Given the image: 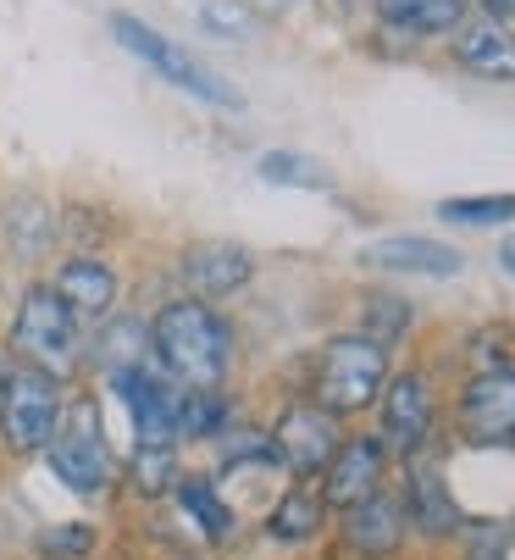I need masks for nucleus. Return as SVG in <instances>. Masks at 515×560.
Wrapping results in <instances>:
<instances>
[{"mask_svg": "<svg viewBox=\"0 0 515 560\" xmlns=\"http://www.w3.org/2000/svg\"><path fill=\"white\" fill-rule=\"evenodd\" d=\"M150 350L178 388H222L233 366V328L206 300H172L150 323Z\"/></svg>", "mask_w": 515, "mask_h": 560, "instance_id": "nucleus-1", "label": "nucleus"}, {"mask_svg": "<svg viewBox=\"0 0 515 560\" xmlns=\"http://www.w3.org/2000/svg\"><path fill=\"white\" fill-rule=\"evenodd\" d=\"M12 350L23 355V366L45 372V377H72L83 361V334H78V316L61 305V294L50 283H34L12 316Z\"/></svg>", "mask_w": 515, "mask_h": 560, "instance_id": "nucleus-2", "label": "nucleus"}, {"mask_svg": "<svg viewBox=\"0 0 515 560\" xmlns=\"http://www.w3.org/2000/svg\"><path fill=\"white\" fill-rule=\"evenodd\" d=\"M388 383V350L372 345L366 334H343L321 350L316 361V406L332 417H355L366 406H377V394Z\"/></svg>", "mask_w": 515, "mask_h": 560, "instance_id": "nucleus-3", "label": "nucleus"}, {"mask_svg": "<svg viewBox=\"0 0 515 560\" xmlns=\"http://www.w3.org/2000/svg\"><path fill=\"white\" fill-rule=\"evenodd\" d=\"M56 428H61V383L34 366L7 372V388H0V439H7V450L45 455Z\"/></svg>", "mask_w": 515, "mask_h": 560, "instance_id": "nucleus-4", "label": "nucleus"}, {"mask_svg": "<svg viewBox=\"0 0 515 560\" xmlns=\"http://www.w3.org/2000/svg\"><path fill=\"white\" fill-rule=\"evenodd\" d=\"M112 34H117V45L122 50H133L144 67H155L166 84H178V90H189L195 101H211V106H244V95L227 84V78H216L206 61H195L184 45H172V39H161L150 23H139V18H128V12H117L112 18Z\"/></svg>", "mask_w": 515, "mask_h": 560, "instance_id": "nucleus-5", "label": "nucleus"}, {"mask_svg": "<svg viewBox=\"0 0 515 560\" xmlns=\"http://www.w3.org/2000/svg\"><path fill=\"white\" fill-rule=\"evenodd\" d=\"M50 471H56V483L72 489V494H106L117 483V455L101 433V417L83 406L67 428H56L50 450H45Z\"/></svg>", "mask_w": 515, "mask_h": 560, "instance_id": "nucleus-6", "label": "nucleus"}, {"mask_svg": "<svg viewBox=\"0 0 515 560\" xmlns=\"http://www.w3.org/2000/svg\"><path fill=\"white\" fill-rule=\"evenodd\" d=\"M460 433L482 450H515V366H488L460 388Z\"/></svg>", "mask_w": 515, "mask_h": 560, "instance_id": "nucleus-7", "label": "nucleus"}, {"mask_svg": "<svg viewBox=\"0 0 515 560\" xmlns=\"http://www.w3.org/2000/svg\"><path fill=\"white\" fill-rule=\"evenodd\" d=\"M112 388L128 406V422H133L139 444H178V388H172V377L155 361L112 372Z\"/></svg>", "mask_w": 515, "mask_h": 560, "instance_id": "nucleus-8", "label": "nucleus"}, {"mask_svg": "<svg viewBox=\"0 0 515 560\" xmlns=\"http://www.w3.org/2000/svg\"><path fill=\"white\" fill-rule=\"evenodd\" d=\"M338 444H343L338 417L321 411L316 399H305V406H289V411L278 417V428H272V450H278V460H283L294 477L327 471V460L338 455Z\"/></svg>", "mask_w": 515, "mask_h": 560, "instance_id": "nucleus-9", "label": "nucleus"}, {"mask_svg": "<svg viewBox=\"0 0 515 560\" xmlns=\"http://www.w3.org/2000/svg\"><path fill=\"white\" fill-rule=\"evenodd\" d=\"M383 471H388V450H383L377 433L343 439L338 455H332L327 471H321V500H327V511H355V505H366L372 494H383Z\"/></svg>", "mask_w": 515, "mask_h": 560, "instance_id": "nucleus-10", "label": "nucleus"}, {"mask_svg": "<svg viewBox=\"0 0 515 560\" xmlns=\"http://www.w3.org/2000/svg\"><path fill=\"white\" fill-rule=\"evenodd\" d=\"M377 406H383V450L394 455H415L426 450V439H433V388H426L421 372H399L383 383L377 394Z\"/></svg>", "mask_w": 515, "mask_h": 560, "instance_id": "nucleus-11", "label": "nucleus"}, {"mask_svg": "<svg viewBox=\"0 0 515 560\" xmlns=\"http://www.w3.org/2000/svg\"><path fill=\"white\" fill-rule=\"evenodd\" d=\"M399 505H405V522L421 527L426 538H449L460 527V505H455V494L444 483V466L426 450L405 455V500Z\"/></svg>", "mask_w": 515, "mask_h": 560, "instance_id": "nucleus-12", "label": "nucleus"}, {"mask_svg": "<svg viewBox=\"0 0 515 560\" xmlns=\"http://www.w3.org/2000/svg\"><path fill=\"white\" fill-rule=\"evenodd\" d=\"M178 272L189 283V300H227L255 278V256L233 245V238H200V245L184 250Z\"/></svg>", "mask_w": 515, "mask_h": 560, "instance_id": "nucleus-13", "label": "nucleus"}, {"mask_svg": "<svg viewBox=\"0 0 515 560\" xmlns=\"http://www.w3.org/2000/svg\"><path fill=\"white\" fill-rule=\"evenodd\" d=\"M361 261L377 272H410V278H460V267H466V256L455 245H438L426 233H388L361 250Z\"/></svg>", "mask_w": 515, "mask_h": 560, "instance_id": "nucleus-14", "label": "nucleus"}, {"mask_svg": "<svg viewBox=\"0 0 515 560\" xmlns=\"http://www.w3.org/2000/svg\"><path fill=\"white\" fill-rule=\"evenodd\" d=\"M50 289L61 294V305L78 316V323H90V328L112 323V305H117V272H112L101 256H72V261H61V272H56V283H50Z\"/></svg>", "mask_w": 515, "mask_h": 560, "instance_id": "nucleus-15", "label": "nucleus"}, {"mask_svg": "<svg viewBox=\"0 0 515 560\" xmlns=\"http://www.w3.org/2000/svg\"><path fill=\"white\" fill-rule=\"evenodd\" d=\"M405 505L388 500V494H372L366 505L343 511V538H350L361 555H394L405 544Z\"/></svg>", "mask_w": 515, "mask_h": 560, "instance_id": "nucleus-16", "label": "nucleus"}, {"mask_svg": "<svg viewBox=\"0 0 515 560\" xmlns=\"http://www.w3.org/2000/svg\"><path fill=\"white\" fill-rule=\"evenodd\" d=\"M455 61L466 72H482V78H515V39L493 18L460 23L455 28Z\"/></svg>", "mask_w": 515, "mask_h": 560, "instance_id": "nucleus-17", "label": "nucleus"}, {"mask_svg": "<svg viewBox=\"0 0 515 560\" xmlns=\"http://www.w3.org/2000/svg\"><path fill=\"white\" fill-rule=\"evenodd\" d=\"M377 18L394 34L433 39V34H455L466 23V0H377Z\"/></svg>", "mask_w": 515, "mask_h": 560, "instance_id": "nucleus-18", "label": "nucleus"}, {"mask_svg": "<svg viewBox=\"0 0 515 560\" xmlns=\"http://www.w3.org/2000/svg\"><path fill=\"white\" fill-rule=\"evenodd\" d=\"M172 500H178V505L200 522V533H206L211 544H227V538L238 533L233 505L216 494V483H211V477H200V471H184V477H178V489H172Z\"/></svg>", "mask_w": 515, "mask_h": 560, "instance_id": "nucleus-19", "label": "nucleus"}, {"mask_svg": "<svg viewBox=\"0 0 515 560\" xmlns=\"http://www.w3.org/2000/svg\"><path fill=\"white\" fill-rule=\"evenodd\" d=\"M321 522H327V500H321V489H311V483H294L278 505H272V516H267V533L278 538V544H311L316 533H321Z\"/></svg>", "mask_w": 515, "mask_h": 560, "instance_id": "nucleus-20", "label": "nucleus"}, {"mask_svg": "<svg viewBox=\"0 0 515 560\" xmlns=\"http://www.w3.org/2000/svg\"><path fill=\"white\" fill-rule=\"evenodd\" d=\"M178 477H184L178 444H133V455H128V489L139 500H166L172 489H178Z\"/></svg>", "mask_w": 515, "mask_h": 560, "instance_id": "nucleus-21", "label": "nucleus"}, {"mask_svg": "<svg viewBox=\"0 0 515 560\" xmlns=\"http://www.w3.org/2000/svg\"><path fill=\"white\" fill-rule=\"evenodd\" d=\"M227 422H233V406L222 388H178V439L211 444L227 433Z\"/></svg>", "mask_w": 515, "mask_h": 560, "instance_id": "nucleus-22", "label": "nucleus"}, {"mask_svg": "<svg viewBox=\"0 0 515 560\" xmlns=\"http://www.w3.org/2000/svg\"><path fill=\"white\" fill-rule=\"evenodd\" d=\"M255 173H261L267 184H283V189H332L327 167L311 162V155H300V150H267L261 162H255Z\"/></svg>", "mask_w": 515, "mask_h": 560, "instance_id": "nucleus-23", "label": "nucleus"}, {"mask_svg": "<svg viewBox=\"0 0 515 560\" xmlns=\"http://www.w3.org/2000/svg\"><path fill=\"white\" fill-rule=\"evenodd\" d=\"M101 361H106V372L150 366V361H155L150 328H144V323H101Z\"/></svg>", "mask_w": 515, "mask_h": 560, "instance_id": "nucleus-24", "label": "nucleus"}, {"mask_svg": "<svg viewBox=\"0 0 515 560\" xmlns=\"http://www.w3.org/2000/svg\"><path fill=\"white\" fill-rule=\"evenodd\" d=\"M438 217L460 228H499V222H515V195H455L438 206Z\"/></svg>", "mask_w": 515, "mask_h": 560, "instance_id": "nucleus-25", "label": "nucleus"}, {"mask_svg": "<svg viewBox=\"0 0 515 560\" xmlns=\"http://www.w3.org/2000/svg\"><path fill=\"white\" fill-rule=\"evenodd\" d=\"M361 334H366L372 345L394 350V345L410 334V305H405L399 294H372L366 311H361Z\"/></svg>", "mask_w": 515, "mask_h": 560, "instance_id": "nucleus-26", "label": "nucleus"}, {"mask_svg": "<svg viewBox=\"0 0 515 560\" xmlns=\"http://www.w3.org/2000/svg\"><path fill=\"white\" fill-rule=\"evenodd\" d=\"M216 455H222V466H278L272 433H222Z\"/></svg>", "mask_w": 515, "mask_h": 560, "instance_id": "nucleus-27", "label": "nucleus"}, {"mask_svg": "<svg viewBox=\"0 0 515 560\" xmlns=\"http://www.w3.org/2000/svg\"><path fill=\"white\" fill-rule=\"evenodd\" d=\"M466 560H510V527H499V522H482V527H471Z\"/></svg>", "mask_w": 515, "mask_h": 560, "instance_id": "nucleus-28", "label": "nucleus"}, {"mask_svg": "<svg viewBox=\"0 0 515 560\" xmlns=\"http://www.w3.org/2000/svg\"><path fill=\"white\" fill-rule=\"evenodd\" d=\"M45 549H50V555H90V549H95V527H90V522H61V527L45 538Z\"/></svg>", "mask_w": 515, "mask_h": 560, "instance_id": "nucleus-29", "label": "nucleus"}, {"mask_svg": "<svg viewBox=\"0 0 515 560\" xmlns=\"http://www.w3.org/2000/svg\"><path fill=\"white\" fill-rule=\"evenodd\" d=\"M206 28H227V34H249V12L238 7V0H211V7L200 12Z\"/></svg>", "mask_w": 515, "mask_h": 560, "instance_id": "nucleus-30", "label": "nucleus"}, {"mask_svg": "<svg viewBox=\"0 0 515 560\" xmlns=\"http://www.w3.org/2000/svg\"><path fill=\"white\" fill-rule=\"evenodd\" d=\"M488 18L493 23H515V0H488Z\"/></svg>", "mask_w": 515, "mask_h": 560, "instance_id": "nucleus-31", "label": "nucleus"}, {"mask_svg": "<svg viewBox=\"0 0 515 560\" xmlns=\"http://www.w3.org/2000/svg\"><path fill=\"white\" fill-rule=\"evenodd\" d=\"M499 267H504V272L515 278V233H510V238H504V245H499Z\"/></svg>", "mask_w": 515, "mask_h": 560, "instance_id": "nucleus-32", "label": "nucleus"}, {"mask_svg": "<svg viewBox=\"0 0 515 560\" xmlns=\"http://www.w3.org/2000/svg\"><path fill=\"white\" fill-rule=\"evenodd\" d=\"M0 388H7V361H0Z\"/></svg>", "mask_w": 515, "mask_h": 560, "instance_id": "nucleus-33", "label": "nucleus"}, {"mask_svg": "<svg viewBox=\"0 0 515 560\" xmlns=\"http://www.w3.org/2000/svg\"><path fill=\"white\" fill-rule=\"evenodd\" d=\"M172 560H200V555H172Z\"/></svg>", "mask_w": 515, "mask_h": 560, "instance_id": "nucleus-34", "label": "nucleus"}]
</instances>
